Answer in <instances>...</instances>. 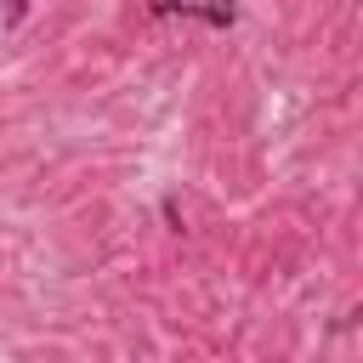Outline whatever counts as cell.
<instances>
[{"label":"cell","instance_id":"obj_1","mask_svg":"<svg viewBox=\"0 0 363 363\" xmlns=\"http://www.w3.org/2000/svg\"><path fill=\"white\" fill-rule=\"evenodd\" d=\"M142 6H147V17H193V23H210V28L238 23L233 0H142Z\"/></svg>","mask_w":363,"mask_h":363},{"label":"cell","instance_id":"obj_2","mask_svg":"<svg viewBox=\"0 0 363 363\" xmlns=\"http://www.w3.org/2000/svg\"><path fill=\"white\" fill-rule=\"evenodd\" d=\"M28 6H34V0H0V28H17V23L28 17Z\"/></svg>","mask_w":363,"mask_h":363}]
</instances>
